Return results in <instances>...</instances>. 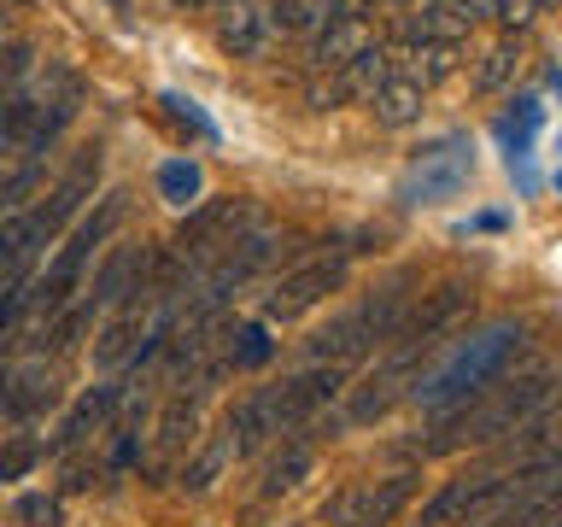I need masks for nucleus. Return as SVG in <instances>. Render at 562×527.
<instances>
[{
	"label": "nucleus",
	"mask_w": 562,
	"mask_h": 527,
	"mask_svg": "<svg viewBox=\"0 0 562 527\" xmlns=\"http://www.w3.org/2000/svg\"><path fill=\"white\" fill-rule=\"evenodd\" d=\"M557 393H562V369L557 363L521 369L516 381L498 375L486 393H474L463 411L439 416L434 434L416 439V457H457V451H474V446H498V439H509L544 399H557Z\"/></svg>",
	"instance_id": "1"
},
{
	"label": "nucleus",
	"mask_w": 562,
	"mask_h": 527,
	"mask_svg": "<svg viewBox=\"0 0 562 527\" xmlns=\"http://www.w3.org/2000/svg\"><path fill=\"white\" fill-rule=\"evenodd\" d=\"M521 346H527V323H521V316H498V323L474 328L469 340H451L446 358H434L428 369H422V381L411 386V399L434 422L451 416V411H463L474 393H486V386L504 375L509 358H516Z\"/></svg>",
	"instance_id": "2"
},
{
	"label": "nucleus",
	"mask_w": 562,
	"mask_h": 527,
	"mask_svg": "<svg viewBox=\"0 0 562 527\" xmlns=\"http://www.w3.org/2000/svg\"><path fill=\"white\" fill-rule=\"evenodd\" d=\"M117 217H123V193H105L100 211H88V217L65 235V246H59V253H53V264H47V276L24 293V334H18V346H42V334L53 328V316H59V311L70 305V293H77L88 258H94L105 240H112Z\"/></svg>",
	"instance_id": "3"
},
{
	"label": "nucleus",
	"mask_w": 562,
	"mask_h": 527,
	"mask_svg": "<svg viewBox=\"0 0 562 527\" xmlns=\"http://www.w3.org/2000/svg\"><path fill=\"white\" fill-rule=\"evenodd\" d=\"M404 311H411V281H386V288L375 299H363L358 311L334 316V323L323 334H311V363H358L369 358V351H386V340L398 334Z\"/></svg>",
	"instance_id": "4"
},
{
	"label": "nucleus",
	"mask_w": 562,
	"mask_h": 527,
	"mask_svg": "<svg viewBox=\"0 0 562 527\" xmlns=\"http://www.w3.org/2000/svg\"><path fill=\"white\" fill-rule=\"evenodd\" d=\"M469 176H474L469 135H446V141H434V147L422 153L411 170H404L398 200H404V205H439V200H451V193L463 188Z\"/></svg>",
	"instance_id": "5"
},
{
	"label": "nucleus",
	"mask_w": 562,
	"mask_h": 527,
	"mask_svg": "<svg viewBox=\"0 0 562 527\" xmlns=\"http://www.w3.org/2000/svg\"><path fill=\"white\" fill-rule=\"evenodd\" d=\"M340 288H346V253L299 264V270H288L276 281V293L263 299V323H293V316L316 311L328 293H340Z\"/></svg>",
	"instance_id": "6"
},
{
	"label": "nucleus",
	"mask_w": 562,
	"mask_h": 527,
	"mask_svg": "<svg viewBox=\"0 0 562 527\" xmlns=\"http://www.w3.org/2000/svg\"><path fill=\"white\" fill-rule=\"evenodd\" d=\"M386 70H393V47L375 35V42H369L358 59H346L340 70H316L311 105H316V112H328V105H346V100H369L386 82Z\"/></svg>",
	"instance_id": "7"
},
{
	"label": "nucleus",
	"mask_w": 562,
	"mask_h": 527,
	"mask_svg": "<svg viewBox=\"0 0 562 527\" xmlns=\"http://www.w3.org/2000/svg\"><path fill=\"white\" fill-rule=\"evenodd\" d=\"M474 30H481L474 0H422V12L398 18V47H457Z\"/></svg>",
	"instance_id": "8"
},
{
	"label": "nucleus",
	"mask_w": 562,
	"mask_h": 527,
	"mask_svg": "<svg viewBox=\"0 0 562 527\" xmlns=\"http://www.w3.org/2000/svg\"><path fill=\"white\" fill-rule=\"evenodd\" d=\"M509 469H474V474H457V481H446L428 498V509H422V527H469L481 509L504 492Z\"/></svg>",
	"instance_id": "9"
},
{
	"label": "nucleus",
	"mask_w": 562,
	"mask_h": 527,
	"mask_svg": "<svg viewBox=\"0 0 562 527\" xmlns=\"http://www.w3.org/2000/svg\"><path fill=\"white\" fill-rule=\"evenodd\" d=\"M474 305V288L469 281H439L434 293H422V299H411V311H404V323H398V334L393 340H416V346H439V334H446L457 316H463ZM386 340V346H393Z\"/></svg>",
	"instance_id": "10"
},
{
	"label": "nucleus",
	"mask_w": 562,
	"mask_h": 527,
	"mask_svg": "<svg viewBox=\"0 0 562 527\" xmlns=\"http://www.w3.org/2000/svg\"><path fill=\"white\" fill-rule=\"evenodd\" d=\"M59 404V369L47 358H18L7 375H0V416L12 422H35L42 411Z\"/></svg>",
	"instance_id": "11"
},
{
	"label": "nucleus",
	"mask_w": 562,
	"mask_h": 527,
	"mask_svg": "<svg viewBox=\"0 0 562 527\" xmlns=\"http://www.w3.org/2000/svg\"><path fill=\"white\" fill-rule=\"evenodd\" d=\"M411 492H416V474H386L375 486L346 492V498L328 509V522L334 527H393V516L411 504Z\"/></svg>",
	"instance_id": "12"
},
{
	"label": "nucleus",
	"mask_w": 562,
	"mask_h": 527,
	"mask_svg": "<svg viewBox=\"0 0 562 527\" xmlns=\"http://www.w3.org/2000/svg\"><path fill=\"white\" fill-rule=\"evenodd\" d=\"M123 386H130V381H100V386H88V393L70 404V416L59 422V434L47 439V451H53V457H70L77 446H88V439H94L105 422H112V411L123 404Z\"/></svg>",
	"instance_id": "13"
},
{
	"label": "nucleus",
	"mask_w": 562,
	"mask_h": 527,
	"mask_svg": "<svg viewBox=\"0 0 562 527\" xmlns=\"http://www.w3.org/2000/svg\"><path fill=\"white\" fill-rule=\"evenodd\" d=\"M276 42V18L270 7H258V0H235V7H223L217 18V47L228 59H263Z\"/></svg>",
	"instance_id": "14"
},
{
	"label": "nucleus",
	"mask_w": 562,
	"mask_h": 527,
	"mask_svg": "<svg viewBox=\"0 0 562 527\" xmlns=\"http://www.w3.org/2000/svg\"><path fill=\"white\" fill-rule=\"evenodd\" d=\"M316 469V434H281L276 439V451H270V463H263V481H258V492L263 498H281V492H293L305 474Z\"/></svg>",
	"instance_id": "15"
},
{
	"label": "nucleus",
	"mask_w": 562,
	"mask_h": 527,
	"mask_svg": "<svg viewBox=\"0 0 562 527\" xmlns=\"http://www.w3.org/2000/svg\"><path fill=\"white\" fill-rule=\"evenodd\" d=\"M200 393H205V381H193V393H176L165 404V416H158V428H153V469L158 474L170 469V457L193 439V428H200Z\"/></svg>",
	"instance_id": "16"
},
{
	"label": "nucleus",
	"mask_w": 562,
	"mask_h": 527,
	"mask_svg": "<svg viewBox=\"0 0 562 527\" xmlns=\"http://www.w3.org/2000/svg\"><path fill=\"white\" fill-rule=\"evenodd\" d=\"M422 100H428V88L411 82L404 70H386V82L369 94V112H375L381 130H411V123L422 117Z\"/></svg>",
	"instance_id": "17"
},
{
	"label": "nucleus",
	"mask_w": 562,
	"mask_h": 527,
	"mask_svg": "<svg viewBox=\"0 0 562 527\" xmlns=\"http://www.w3.org/2000/svg\"><path fill=\"white\" fill-rule=\"evenodd\" d=\"M235 457H240V451H235V434H228V428H217V434H211L205 446H200V451H193L188 463H182V474H176V486L200 498V492H211V486L223 481V469L235 463Z\"/></svg>",
	"instance_id": "18"
},
{
	"label": "nucleus",
	"mask_w": 562,
	"mask_h": 527,
	"mask_svg": "<svg viewBox=\"0 0 562 527\" xmlns=\"http://www.w3.org/2000/svg\"><path fill=\"white\" fill-rule=\"evenodd\" d=\"M270 323H240L228 328V346H223V363L228 369H263L270 363Z\"/></svg>",
	"instance_id": "19"
},
{
	"label": "nucleus",
	"mask_w": 562,
	"mask_h": 527,
	"mask_svg": "<svg viewBox=\"0 0 562 527\" xmlns=\"http://www.w3.org/2000/svg\"><path fill=\"white\" fill-rule=\"evenodd\" d=\"M334 12H340V0H276L270 7L276 30H288V35H316Z\"/></svg>",
	"instance_id": "20"
},
{
	"label": "nucleus",
	"mask_w": 562,
	"mask_h": 527,
	"mask_svg": "<svg viewBox=\"0 0 562 527\" xmlns=\"http://www.w3.org/2000/svg\"><path fill=\"white\" fill-rule=\"evenodd\" d=\"M117 439H112V457H105V469L112 474H123V469H135V457H140V434H147V411L140 404H130V416L112 428Z\"/></svg>",
	"instance_id": "21"
},
{
	"label": "nucleus",
	"mask_w": 562,
	"mask_h": 527,
	"mask_svg": "<svg viewBox=\"0 0 562 527\" xmlns=\"http://www.w3.org/2000/svg\"><path fill=\"white\" fill-rule=\"evenodd\" d=\"M42 463V446H35L30 434H12L7 446H0V486H12V481H24V474Z\"/></svg>",
	"instance_id": "22"
},
{
	"label": "nucleus",
	"mask_w": 562,
	"mask_h": 527,
	"mask_svg": "<svg viewBox=\"0 0 562 527\" xmlns=\"http://www.w3.org/2000/svg\"><path fill=\"white\" fill-rule=\"evenodd\" d=\"M516 59H521V42L509 35V42H498V47L486 53V65L474 70V88H481V94H492L498 82H509V77H516Z\"/></svg>",
	"instance_id": "23"
},
{
	"label": "nucleus",
	"mask_w": 562,
	"mask_h": 527,
	"mask_svg": "<svg viewBox=\"0 0 562 527\" xmlns=\"http://www.w3.org/2000/svg\"><path fill=\"white\" fill-rule=\"evenodd\" d=\"M158 188H165V200L188 205L193 193H200V165H193V158H176V165L158 170Z\"/></svg>",
	"instance_id": "24"
},
{
	"label": "nucleus",
	"mask_w": 562,
	"mask_h": 527,
	"mask_svg": "<svg viewBox=\"0 0 562 527\" xmlns=\"http://www.w3.org/2000/svg\"><path fill=\"white\" fill-rule=\"evenodd\" d=\"M12 516L24 527H59V498H47V492H24V498L12 504Z\"/></svg>",
	"instance_id": "25"
},
{
	"label": "nucleus",
	"mask_w": 562,
	"mask_h": 527,
	"mask_svg": "<svg viewBox=\"0 0 562 527\" xmlns=\"http://www.w3.org/2000/svg\"><path fill=\"white\" fill-rule=\"evenodd\" d=\"M539 12H551V0H492V18H498L504 30H516V35L533 24Z\"/></svg>",
	"instance_id": "26"
},
{
	"label": "nucleus",
	"mask_w": 562,
	"mask_h": 527,
	"mask_svg": "<svg viewBox=\"0 0 562 527\" xmlns=\"http://www.w3.org/2000/svg\"><path fill=\"white\" fill-rule=\"evenodd\" d=\"M88 481H94V469H88V463H70V474H65V492H82Z\"/></svg>",
	"instance_id": "27"
},
{
	"label": "nucleus",
	"mask_w": 562,
	"mask_h": 527,
	"mask_svg": "<svg viewBox=\"0 0 562 527\" xmlns=\"http://www.w3.org/2000/svg\"><path fill=\"white\" fill-rule=\"evenodd\" d=\"M176 7H235V0H176Z\"/></svg>",
	"instance_id": "28"
},
{
	"label": "nucleus",
	"mask_w": 562,
	"mask_h": 527,
	"mask_svg": "<svg viewBox=\"0 0 562 527\" xmlns=\"http://www.w3.org/2000/svg\"><path fill=\"white\" fill-rule=\"evenodd\" d=\"M112 7H117V12H123V7H130V0H112Z\"/></svg>",
	"instance_id": "29"
}]
</instances>
